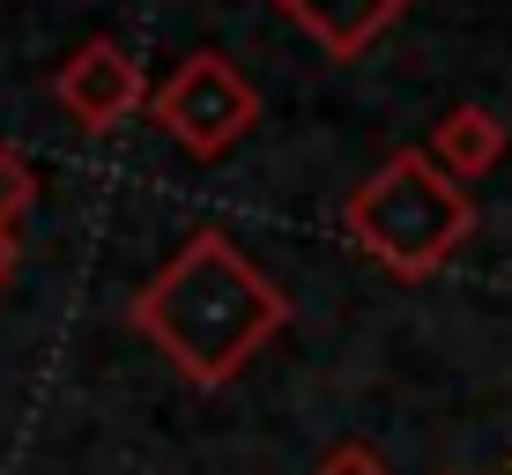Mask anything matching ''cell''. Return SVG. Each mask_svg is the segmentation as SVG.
<instances>
[{"label": "cell", "instance_id": "6da1fadb", "mask_svg": "<svg viewBox=\"0 0 512 475\" xmlns=\"http://www.w3.org/2000/svg\"><path fill=\"white\" fill-rule=\"evenodd\" d=\"M127 327L171 357L186 386H231L290 327L282 283L253 268L223 231H193L164 268L127 297Z\"/></svg>", "mask_w": 512, "mask_h": 475}, {"label": "cell", "instance_id": "7a4b0ae2", "mask_svg": "<svg viewBox=\"0 0 512 475\" xmlns=\"http://www.w3.org/2000/svg\"><path fill=\"white\" fill-rule=\"evenodd\" d=\"M342 238L379 260L394 283H431L475 238L468 179H453L431 149H394L342 193Z\"/></svg>", "mask_w": 512, "mask_h": 475}, {"label": "cell", "instance_id": "3957f363", "mask_svg": "<svg viewBox=\"0 0 512 475\" xmlns=\"http://www.w3.org/2000/svg\"><path fill=\"white\" fill-rule=\"evenodd\" d=\"M149 119H156V127H164L186 156L216 164V156H231L245 134H253L260 90L245 82V67L231 60V52H186V60L156 82Z\"/></svg>", "mask_w": 512, "mask_h": 475}, {"label": "cell", "instance_id": "277c9868", "mask_svg": "<svg viewBox=\"0 0 512 475\" xmlns=\"http://www.w3.org/2000/svg\"><path fill=\"white\" fill-rule=\"evenodd\" d=\"M52 97H60V112L75 119V127L112 134V127H127L156 90H149V75L134 67V52L119 38H90L52 67Z\"/></svg>", "mask_w": 512, "mask_h": 475}, {"label": "cell", "instance_id": "5b68a950", "mask_svg": "<svg viewBox=\"0 0 512 475\" xmlns=\"http://www.w3.org/2000/svg\"><path fill=\"white\" fill-rule=\"evenodd\" d=\"M275 8L290 15V23L305 30L327 60H357V52L372 45V38H386L416 0H275Z\"/></svg>", "mask_w": 512, "mask_h": 475}, {"label": "cell", "instance_id": "8992f818", "mask_svg": "<svg viewBox=\"0 0 512 475\" xmlns=\"http://www.w3.org/2000/svg\"><path fill=\"white\" fill-rule=\"evenodd\" d=\"M505 142H512V134H505V119L490 112V104H453V112L431 127L423 149H431L453 179H483V171L505 164Z\"/></svg>", "mask_w": 512, "mask_h": 475}, {"label": "cell", "instance_id": "52a82bcc", "mask_svg": "<svg viewBox=\"0 0 512 475\" xmlns=\"http://www.w3.org/2000/svg\"><path fill=\"white\" fill-rule=\"evenodd\" d=\"M30 208H38V171L15 142H0V231H15Z\"/></svg>", "mask_w": 512, "mask_h": 475}, {"label": "cell", "instance_id": "ba28073f", "mask_svg": "<svg viewBox=\"0 0 512 475\" xmlns=\"http://www.w3.org/2000/svg\"><path fill=\"white\" fill-rule=\"evenodd\" d=\"M312 475H394V468H386L364 438H342V446H327L320 461H312Z\"/></svg>", "mask_w": 512, "mask_h": 475}, {"label": "cell", "instance_id": "9c48e42d", "mask_svg": "<svg viewBox=\"0 0 512 475\" xmlns=\"http://www.w3.org/2000/svg\"><path fill=\"white\" fill-rule=\"evenodd\" d=\"M15 275V231H0V283Z\"/></svg>", "mask_w": 512, "mask_h": 475}]
</instances>
